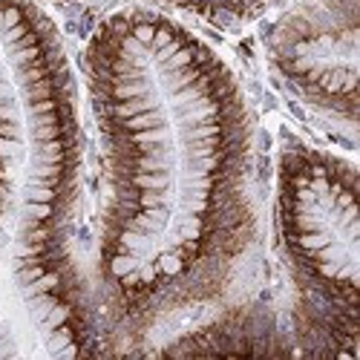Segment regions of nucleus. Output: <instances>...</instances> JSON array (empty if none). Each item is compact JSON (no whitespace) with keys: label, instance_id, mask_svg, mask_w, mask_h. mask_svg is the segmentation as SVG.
I'll list each match as a JSON object with an SVG mask.
<instances>
[{"label":"nucleus","instance_id":"8","mask_svg":"<svg viewBox=\"0 0 360 360\" xmlns=\"http://www.w3.org/2000/svg\"><path fill=\"white\" fill-rule=\"evenodd\" d=\"M52 4H72V0H52Z\"/></svg>","mask_w":360,"mask_h":360},{"label":"nucleus","instance_id":"1","mask_svg":"<svg viewBox=\"0 0 360 360\" xmlns=\"http://www.w3.org/2000/svg\"><path fill=\"white\" fill-rule=\"evenodd\" d=\"M101 147L93 291L141 338L222 300L259 233L257 122L225 58L159 9L110 12L84 49Z\"/></svg>","mask_w":360,"mask_h":360},{"label":"nucleus","instance_id":"4","mask_svg":"<svg viewBox=\"0 0 360 360\" xmlns=\"http://www.w3.org/2000/svg\"><path fill=\"white\" fill-rule=\"evenodd\" d=\"M265 58L300 107L354 141L360 0H294L268 26Z\"/></svg>","mask_w":360,"mask_h":360},{"label":"nucleus","instance_id":"2","mask_svg":"<svg viewBox=\"0 0 360 360\" xmlns=\"http://www.w3.org/2000/svg\"><path fill=\"white\" fill-rule=\"evenodd\" d=\"M84 139L67 46L35 0H0V268L32 357L104 354L81 262Z\"/></svg>","mask_w":360,"mask_h":360},{"label":"nucleus","instance_id":"7","mask_svg":"<svg viewBox=\"0 0 360 360\" xmlns=\"http://www.w3.org/2000/svg\"><path fill=\"white\" fill-rule=\"evenodd\" d=\"M0 357H32V349H29L20 323L12 306V294L4 277V268H0Z\"/></svg>","mask_w":360,"mask_h":360},{"label":"nucleus","instance_id":"6","mask_svg":"<svg viewBox=\"0 0 360 360\" xmlns=\"http://www.w3.org/2000/svg\"><path fill=\"white\" fill-rule=\"evenodd\" d=\"M156 4L188 12L199 20L217 23V26H243L259 18L277 0H156Z\"/></svg>","mask_w":360,"mask_h":360},{"label":"nucleus","instance_id":"3","mask_svg":"<svg viewBox=\"0 0 360 360\" xmlns=\"http://www.w3.org/2000/svg\"><path fill=\"white\" fill-rule=\"evenodd\" d=\"M277 236L294 288L291 335L300 354L357 357L360 211L352 159L288 141L277 162Z\"/></svg>","mask_w":360,"mask_h":360},{"label":"nucleus","instance_id":"5","mask_svg":"<svg viewBox=\"0 0 360 360\" xmlns=\"http://www.w3.org/2000/svg\"><path fill=\"white\" fill-rule=\"evenodd\" d=\"M159 354H297V343L271 306L248 303L191 328Z\"/></svg>","mask_w":360,"mask_h":360}]
</instances>
